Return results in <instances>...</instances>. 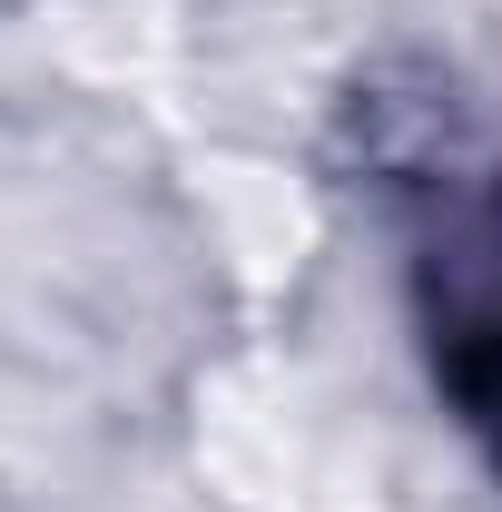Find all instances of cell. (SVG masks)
<instances>
[{
  "label": "cell",
  "instance_id": "6da1fadb",
  "mask_svg": "<svg viewBox=\"0 0 502 512\" xmlns=\"http://www.w3.org/2000/svg\"><path fill=\"white\" fill-rule=\"evenodd\" d=\"M424 325L463 414L502 444V197H443L424 237Z\"/></svg>",
  "mask_w": 502,
  "mask_h": 512
}]
</instances>
